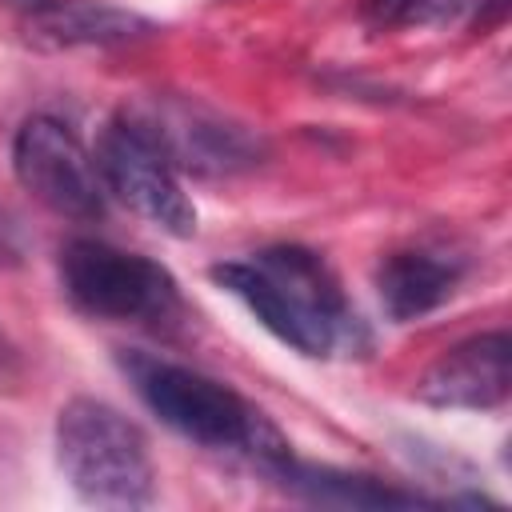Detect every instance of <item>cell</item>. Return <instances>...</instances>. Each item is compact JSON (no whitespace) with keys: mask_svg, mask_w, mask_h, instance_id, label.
Here are the masks:
<instances>
[{"mask_svg":"<svg viewBox=\"0 0 512 512\" xmlns=\"http://www.w3.org/2000/svg\"><path fill=\"white\" fill-rule=\"evenodd\" d=\"M212 284L236 296L280 344L300 356H348L368 344L360 316L344 300L328 264L296 244H276L252 260L212 268Z\"/></svg>","mask_w":512,"mask_h":512,"instance_id":"cell-1","label":"cell"},{"mask_svg":"<svg viewBox=\"0 0 512 512\" xmlns=\"http://www.w3.org/2000/svg\"><path fill=\"white\" fill-rule=\"evenodd\" d=\"M12 172L16 180L56 216L92 224L104 216V180L92 160V152L80 144V136L52 120V116H32L20 124L12 140Z\"/></svg>","mask_w":512,"mask_h":512,"instance_id":"cell-5","label":"cell"},{"mask_svg":"<svg viewBox=\"0 0 512 512\" xmlns=\"http://www.w3.org/2000/svg\"><path fill=\"white\" fill-rule=\"evenodd\" d=\"M56 464L72 492L96 508H140L156 496V464L144 432L92 396H76L60 408Z\"/></svg>","mask_w":512,"mask_h":512,"instance_id":"cell-3","label":"cell"},{"mask_svg":"<svg viewBox=\"0 0 512 512\" xmlns=\"http://www.w3.org/2000/svg\"><path fill=\"white\" fill-rule=\"evenodd\" d=\"M512 392V340L508 332H480L448 348L416 384L432 408H500Z\"/></svg>","mask_w":512,"mask_h":512,"instance_id":"cell-8","label":"cell"},{"mask_svg":"<svg viewBox=\"0 0 512 512\" xmlns=\"http://www.w3.org/2000/svg\"><path fill=\"white\" fill-rule=\"evenodd\" d=\"M24 28L32 40L52 48H108L148 36L152 20L108 0H32L24 12Z\"/></svg>","mask_w":512,"mask_h":512,"instance_id":"cell-9","label":"cell"},{"mask_svg":"<svg viewBox=\"0 0 512 512\" xmlns=\"http://www.w3.org/2000/svg\"><path fill=\"white\" fill-rule=\"evenodd\" d=\"M24 260V232L20 224L0 208V268H16Z\"/></svg>","mask_w":512,"mask_h":512,"instance_id":"cell-13","label":"cell"},{"mask_svg":"<svg viewBox=\"0 0 512 512\" xmlns=\"http://www.w3.org/2000/svg\"><path fill=\"white\" fill-rule=\"evenodd\" d=\"M456 284H460V264L436 252H420V248L392 252L376 268V296L396 324L436 312L456 292Z\"/></svg>","mask_w":512,"mask_h":512,"instance_id":"cell-10","label":"cell"},{"mask_svg":"<svg viewBox=\"0 0 512 512\" xmlns=\"http://www.w3.org/2000/svg\"><path fill=\"white\" fill-rule=\"evenodd\" d=\"M60 288L84 316L116 324H172L184 312L168 268L104 240H68L56 260Z\"/></svg>","mask_w":512,"mask_h":512,"instance_id":"cell-4","label":"cell"},{"mask_svg":"<svg viewBox=\"0 0 512 512\" xmlns=\"http://www.w3.org/2000/svg\"><path fill=\"white\" fill-rule=\"evenodd\" d=\"M468 0H364V20L372 28H428L448 24Z\"/></svg>","mask_w":512,"mask_h":512,"instance_id":"cell-12","label":"cell"},{"mask_svg":"<svg viewBox=\"0 0 512 512\" xmlns=\"http://www.w3.org/2000/svg\"><path fill=\"white\" fill-rule=\"evenodd\" d=\"M268 476H276L288 492L312 500V504H340V508H416V504H432L420 492H404L392 488L384 480L372 476H352V472H336V468H316V464H300V460H280Z\"/></svg>","mask_w":512,"mask_h":512,"instance_id":"cell-11","label":"cell"},{"mask_svg":"<svg viewBox=\"0 0 512 512\" xmlns=\"http://www.w3.org/2000/svg\"><path fill=\"white\" fill-rule=\"evenodd\" d=\"M124 116L172 168L184 172H200V176L240 172L252 168L260 156V140L244 124H232L220 112H208L188 100L160 96L124 108Z\"/></svg>","mask_w":512,"mask_h":512,"instance_id":"cell-6","label":"cell"},{"mask_svg":"<svg viewBox=\"0 0 512 512\" xmlns=\"http://www.w3.org/2000/svg\"><path fill=\"white\" fill-rule=\"evenodd\" d=\"M92 160L100 168L104 188L116 192L152 228H160L168 236L196 232V208H192L188 192L180 188L176 168L136 132V124L124 112L104 124Z\"/></svg>","mask_w":512,"mask_h":512,"instance_id":"cell-7","label":"cell"},{"mask_svg":"<svg viewBox=\"0 0 512 512\" xmlns=\"http://www.w3.org/2000/svg\"><path fill=\"white\" fill-rule=\"evenodd\" d=\"M120 372L128 376L136 396L152 408V416H160L172 432L204 448L240 452L256 460L264 472H272L280 460L292 456L284 436L260 408H252L240 392H232L228 384L196 368H184L148 352H120Z\"/></svg>","mask_w":512,"mask_h":512,"instance_id":"cell-2","label":"cell"}]
</instances>
